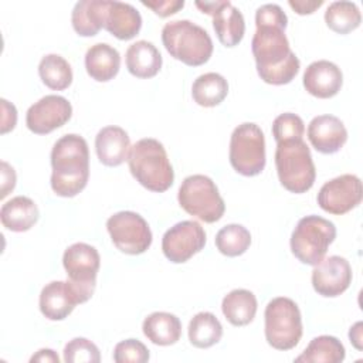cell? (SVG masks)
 <instances>
[{
	"label": "cell",
	"mask_w": 363,
	"mask_h": 363,
	"mask_svg": "<svg viewBox=\"0 0 363 363\" xmlns=\"http://www.w3.org/2000/svg\"><path fill=\"white\" fill-rule=\"evenodd\" d=\"M251 41L259 78L271 85L289 84L299 72V58L289 47L285 26L258 23Z\"/></svg>",
	"instance_id": "1"
},
{
	"label": "cell",
	"mask_w": 363,
	"mask_h": 363,
	"mask_svg": "<svg viewBox=\"0 0 363 363\" xmlns=\"http://www.w3.org/2000/svg\"><path fill=\"white\" fill-rule=\"evenodd\" d=\"M51 189L60 197L81 193L89 177V152L86 140L75 133L60 138L51 150Z\"/></svg>",
	"instance_id": "2"
},
{
	"label": "cell",
	"mask_w": 363,
	"mask_h": 363,
	"mask_svg": "<svg viewBox=\"0 0 363 363\" xmlns=\"http://www.w3.org/2000/svg\"><path fill=\"white\" fill-rule=\"evenodd\" d=\"M128 164L136 182L150 191L163 193L174 182V172L166 149L153 138L140 139L130 146Z\"/></svg>",
	"instance_id": "3"
},
{
	"label": "cell",
	"mask_w": 363,
	"mask_h": 363,
	"mask_svg": "<svg viewBox=\"0 0 363 363\" xmlns=\"http://www.w3.org/2000/svg\"><path fill=\"white\" fill-rule=\"evenodd\" d=\"M162 41L166 51L189 67L206 64L213 54L210 34L190 20H173L163 26Z\"/></svg>",
	"instance_id": "4"
},
{
	"label": "cell",
	"mask_w": 363,
	"mask_h": 363,
	"mask_svg": "<svg viewBox=\"0 0 363 363\" xmlns=\"http://www.w3.org/2000/svg\"><path fill=\"white\" fill-rule=\"evenodd\" d=\"M275 166L281 184L291 193H306L315 183L316 169L303 139L277 143Z\"/></svg>",
	"instance_id": "5"
},
{
	"label": "cell",
	"mask_w": 363,
	"mask_h": 363,
	"mask_svg": "<svg viewBox=\"0 0 363 363\" xmlns=\"http://www.w3.org/2000/svg\"><path fill=\"white\" fill-rule=\"evenodd\" d=\"M336 238V227L332 221L311 214L302 217L291 235V251L306 265H318L326 255L329 245Z\"/></svg>",
	"instance_id": "6"
},
{
	"label": "cell",
	"mask_w": 363,
	"mask_h": 363,
	"mask_svg": "<svg viewBox=\"0 0 363 363\" xmlns=\"http://www.w3.org/2000/svg\"><path fill=\"white\" fill-rule=\"evenodd\" d=\"M265 339L277 350L294 349L302 337V316L298 305L285 296L274 298L265 308Z\"/></svg>",
	"instance_id": "7"
},
{
	"label": "cell",
	"mask_w": 363,
	"mask_h": 363,
	"mask_svg": "<svg viewBox=\"0 0 363 363\" xmlns=\"http://www.w3.org/2000/svg\"><path fill=\"white\" fill-rule=\"evenodd\" d=\"M177 200L186 213L210 224L218 221L225 211L216 183L204 174L187 176L179 187Z\"/></svg>",
	"instance_id": "8"
},
{
	"label": "cell",
	"mask_w": 363,
	"mask_h": 363,
	"mask_svg": "<svg viewBox=\"0 0 363 363\" xmlns=\"http://www.w3.org/2000/svg\"><path fill=\"white\" fill-rule=\"evenodd\" d=\"M230 163L233 169L247 177L259 174L265 167V136L252 122L238 125L230 139Z\"/></svg>",
	"instance_id": "9"
},
{
	"label": "cell",
	"mask_w": 363,
	"mask_h": 363,
	"mask_svg": "<svg viewBox=\"0 0 363 363\" xmlns=\"http://www.w3.org/2000/svg\"><path fill=\"white\" fill-rule=\"evenodd\" d=\"M62 265L68 281L79 292L82 301L86 302L95 291L96 275L101 267L98 250L86 242H75L64 251Z\"/></svg>",
	"instance_id": "10"
},
{
	"label": "cell",
	"mask_w": 363,
	"mask_h": 363,
	"mask_svg": "<svg viewBox=\"0 0 363 363\" xmlns=\"http://www.w3.org/2000/svg\"><path fill=\"white\" fill-rule=\"evenodd\" d=\"M106 230L113 245L129 255L143 254L153 240L149 224L135 211L115 213L108 218Z\"/></svg>",
	"instance_id": "11"
},
{
	"label": "cell",
	"mask_w": 363,
	"mask_h": 363,
	"mask_svg": "<svg viewBox=\"0 0 363 363\" xmlns=\"http://www.w3.org/2000/svg\"><path fill=\"white\" fill-rule=\"evenodd\" d=\"M206 245V231L194 220H184L170 227L162 238V251L173 264H183Z\"/></svg>",
	"instance_id": "12"
},
{
	"label": "cell",
	"mask_w": 363,
	"mask_h": 363,
	"mask_svg": "<svg viewBox=\"0 0 363 363\" xmlns=\"http://www.w3.org/2000/svg\"><path fill=\"white\" fill-rule=\"evenodd\" d=\"M363 197V186L356 174H342L326 182L318 193L319 207L335 216H342L357 207Z\"/></svg>",
	"instance_id": "13"
},
{
	"label": "cell",
	"mask_w": 363,
	"mask_h": 363,
	"mask_svg": "<svg viewBox=\"0 0 363 363\" xmlns=\"http://www.w3.org/2000/svg\"><path fill=\"white\" fill-rule=\"evenodd\" d=\"M72 115L69 101L61 95H45L26 113V125L35 135H47L65 125Z\"/></svg>",
	"instance_id": "14"
},
{
	"label": "cell",
	"mask_w": 363,
	"mask_h": 363,
	"mask_svg": "<svg viewBox=\"0 0 363 363\" xmlns=\"http://www.w3.org/2000/svg\"><path fill=\"white\" fill-rule=\"evenodd\" d=\"M201 13L213 17V27L218 41L225 47H235L241 43L245 33L242 13L228 0L224 1H196Z\"/></svg>",
	"instance_id": "15"
},
{
	"label": "cell",
	"mask_w": 363,
	"mask_h": 363,
	"mask_svg": "<svg viewBox=\"0 0 363 363\" xmlns=\"http://www.w3.org/2000/svg\"><path fill=\"white\" fill-rule=\"evenodd\" d=\"M352 284V267L349 261L340 255L323 258L312 271L313 289L325 296L335 298L343 294Z\"/></svg>",
	"instance_id": "16"
},
{
	"label": "cell",
	"mask_w": 363,
	"mask_h": 363,
	"mask_svg": "<svg viewBox=\"0 0 363 363\" xmlns=\"http://www.w3.org/2000/svg\"><path fill=\"white\" fill-rule=\"evenodd\" d=\"M78 303L84 301L69 281H51L40 294V311L50 320L65 319Z\"/></svg>",
	"instance_id": "17"
},
{
	"label": "cell",
	"mask_w": 363,
	"mask_h": 363,
	"mask_svg": "<svg viewBox=\"0 0 363 363\" xmlns=\"http://www.w3.org/2000/svg\"><path fill=\"white\" fill-rule=\"evenodd\" d=\"M308 139L319 153L333 155L346 143L347 130L337 116L319 115L308 125Z\"/></svg>",
	"instance_id": "18"
},
{
	"label": "cell",
	"mask_w": 363,
	"mask_h": 363,
	"mask_svg": "<svg viewBox=\"0 0 363 363\" xmlns=\"http://www.w3.org/2000/svg\"><path fill=\"white\" fill-rule=\"evenodd\" d=\"M302 82L303 88L311 95L320 99H328L340 91L343 74L336 64L328 60H319L306 67Z\"/></svg>",
	"instance_id": "19"
},
{
	"label": "cell",
	"mask_w": 363,
	"mask_h": 363,
	"mask_svg": "<svg viewBox=\"0 0 363 363\" xmlns=\"http://www.w3.org/2000/svg\"><path fill=\"white\" fill-rule=\"evenodd\" d=\"M104 28L118 40H132L142 28L140 13L129 3L108 0Z\"/></svg>",
	"instance_id": "20"
},
{
	"label": "cell",
	"mask_w": 363,
	"mask_h": 363,
	"mask_svg": "<svg viewBox=\"0 0 363 363\" xmlns=\"http://www.w3.org/2000/svg\"><path fill=\"white\" fill-rule=\"evenodd\" d=\"M95 150L99 162L109 167H116L128 160L130 139L121 126H105L95 138Z\"/></svg>",
	"instance_id": "21"
},
{
	"label": "cell",
	"mask_w": 363,
	"mask_h": 363,
	"mask_svg": "<svg viewBox=\"0 0 363 363\" xmlns=\"http://www.w3.org/2000/svg\"><path fill=\"white\" fill-rule=\"evenodd\" d=\"M128 71L142 79L153 78L162 68V55L153 43L139 40L130 44L125 55Z\"/></svg>",
	"instance_id": "22"
},
{
	"label": "cell",
	"mask_w": 363,
	"mask_h": 363,
	"mask_svg": "<svg viewBox=\"0 0 363 363\" xmlns=\"http://www.w3.org/2000/svg\"><path fill=\"white\" fill-rule=\"evenodd\" d=\"M85 68L92 79L108 82L119 72L121 55L116 48L106 43L94 44L85 54Z\"/></svg>",
	"instance_id": "23"
},
{
	"label": "cell",
	"mask_w": 363,
	"mask_h": 363,
	"mask_svg": "<svg viewBox=\"0 0 363 363\" xmlns=\"http://www.w3.org/2000/svg\"><path fill=\"white\" fill-rule=\"evenodd\" d=\"M40 213L37 204L26 196H16L6 201L0 208L3 227L14 233L28 231L37 221Z\"/></svg>",
	"instance_id": "24"
},
{
	"label": "cell",
	"mask_w": 363,
	"mask_h": 363,
	"mask_svg": "<svg viewBox=\"0 0 363 363\" xmlns=\"http://www.w3.org/2000/svg\"><path fill=\"white\" fill-rule=\"evenodd\" d=\"M143 335L157 346H170L182 336L180 319L169 312H153L142 323Z\"/></svg>",
	"instance_id": "25"
},
{
	"label": "cell",
	"mask_w": 363,
	"mask_h": 363,
	"mask_svg": "<svg viewBox=\"0 0 363 363\" xmlns=\"http://www.w3.org/2000/svg\"><path fill=\"white\" fill-rule=\"evenodd\" d=\"M108 0H81L75 3L71 23L75 33L81 37H92L104 28L105 10Z\"/></svg>",
	"instance_id": "26"
},
{
	"label": "cell",
	"mask_w": 363,
	"mask_h": 363,
	"mask_svg": "<svg viewBox=\"0 0 363 363\" xmlns=\"http://www.w3.org/2000/svg\"><path fill=\"white\" fill-rule=\"evenodd\" d=\"M257 306V298L248 289H233L221 302L223 315L234 326L251 323L255 318Z\"/></svg>",
	"instance_id": "27"
},
{
	"label": "cell",
	"mask_w": 363,
	"mask_h": 363,
	"mask_svg": "<svg viewBox=\"0 0 363 363\" xmlns=\"http://www.w3.org/2000/svg\"><path fill=\"white\" fill-rule=\"evenodd\" d=\"M346 350L342 342L329 335L313 337L306 349L295 357L296 363H340L345 360Z\"/></svg>",
	"instance_id": "28"
},
{
	"label": "cell",
	"mask_w": 363,
	"mask_h": 363,
	"mask_svg": "<svg viewBox=\"0 0 363 363\" xmlns=\"http://www.w3.org/2000/svg\"><path fill=\"white\" fill-rule=\"evenodd\" d=\"M228 94L227 79L217 72H206L197 77L191 86V96L194 102L204 108L220 105Z\"/></svg>",
	"instance_id": "29"
},
{
	"label": "cell",
	"mask_w": 363,
	"mask_h": 363,
	"mask_svg": "<svg viewBox=\"0 0 363 363\" xmlns=\"http://www.w3.org/2000/svg\"><path fill=\"white\" fill-rule=\"evenodd\" d=\"M223 326L211 312L196 313L189 323V340L194 347L207 349L220 342Z\"/></svg>",
	"instance_id": "30"
},
{
	"label": "cell",
	"mask_w": 363,
	"mask_h": 363,
	"mask_svg": "<svg viewBox=\"0 0 363 363\" xmlns=\"http://www.w3.org/2000/svg\"><path fill=\"white\" fill-rule=\"evenodd\" d=\"M38 75L45 86L54 91H64L72 82L69 62L58 54H47L38 64Z\"/></svg>",
	"instance_id": "31"
},
{
	"label": "cell",
	"mask_w": 363,
	"mask_h": 363,
	"mask_svg": "<svg viewBox=\"0 0 363 363\" xmlns=\"http://www.w3.org/2000/svg\"><path fill=\"white\" fill-rule=\"evenodd\" d=\"M325 23L337 34H349L360 26L362 14L353 1H333L325 11Z\"/></svg>",
	"instance_id": "32"
},
{
	"label": "cell",
	"mask_w": 363,
	"mask_h": 363,
	"mask_svg": "<svg viewBox=\"0 0 363 363\" xmlns=\"http://www.w3.org/2000/svg\"><path fill=\"white\" fill-rule=\"evenodd\" d=\"M251 245V234L241 224H227L216 234V247L225 257L242 255Z\"/></svg>",
	"instance_id": "33"
},
{
	"label": "cell",
	"mask_w": 363,
	"mask_h": 363,
	"mask_svg": "<svg viewBox=\"0 0 363 363\" xmlns=\"http://www.w3.org/2000/svg\"><path fill=\"white\" fill-rule=\"evenodd\" d=\"M64 362L67 363H99L101 353L98 346L85 339L74 337L64 347Z\"/></svg>",
	"instance_id": "34"
},
{
	"label": "cell",
	"mask_w": 363,
	"mask_h": 363,
	"mask_svg": "<svg viewBox=\"0 0 363 363\" xmlns=\"http://www.w3.org/2000/svg\"><path fill=\"white\" fill-rule=\"evenodd\" d=\"M305 133V125L301 116L285 112L278 115L272 123V135L277 143L291 139H302Z\"/></svg>",
	"instance_id": "35"
},
{
	"label": "cell",
	"mask_w": 363,
	"mask_h": 363,
	"mask_svg": "<svg viewBox=\"0 0 363 363\" xmlns=\"http://www.w3.org/2000/svg\"><path fill=\"white\" fill-rule=\"evenodd\" d=\"M149 357V349L138 339L122 340L113 349V360L116 363H145Z\"/></svg>",
	"instance_id": "36"
},
{
	"label": "cell",
	"mask_w": 363,
	"mask_h": 363,
	"mask_svg": "<svg viewBox=\"0 0 363 363\" xmlns=\"http://www.w3.org/2000/svg\"><path fill=\"white\" fill-rule=\"evenodd\" d=\"M142 4L146 6L147 9H152L155 14H157L159 17H169L172 14H176L179 10L184 7L183 0H153V1L142 0Z\"/></svg>",
	"instance_id": "37"
},
{
	"label": "cell",
	"mask_w": 363,
	"mask_h": 363,
	"mask_svg": "<svg viewBox=\"0 0 363 363\" xmlns=\"http://www.w3.org/2000/svg\"><path fill=\"white\" fill-rule=\"evenodd\" d=\"M1 109H3V115H1V133H7L10 130L14 129L16 123H17V109L13 104H10L7 99H1Z\"/></svg>",
	"instance_id": "38"
},
{
	"label": "cell",
	"mask_w": 363,
	"mask_h": 363,
	"mask_svg": "<svg viewBox=\"0 0 363 363\" xmlns=\"http://www.w3.org/2000/svg\"><path fill=\"white\" fill-rule=\"evenodd\" d=\"M16 186V172L14 169L7 163L1 162V194L0 199H4L10 191H13Z\"/></svg>",
	"instance_id": "39"
},
{
	"label": "cell",
	"mask_w": 363,
	"mask_h": 363,
	"mask_svg": "<svg viewBox=\"0 0 363 363\" xmlns=\"http://www.w3.org/2000/svg\"><path fill=\"white\" fill-rule=\"evenodd\" d=\"M288 4L294 9L295 13L305 16L312 14L316 9H319L323 4V0H289Z\"/></svg>",
	"instance_id": "40"
},
{
	"label": "cell",
	"mask_w": 363,
	"mask_h": 363,
	"mask_svg": "<svg viewBox=\"0 0 363 363\" xmlns=\"http://www.w3.org/2000/svg\"><path fill=\"white\" fill-rule=\"evenodd\" d=\"M30 362H47V363H58L60 357L52 349H40L35 354L31 356Z\"/></svg>",
	"instance_id": "41"
},
{
	"label": "cell",
	"mask_w": 363,
	"mask_h": 363,
	"mask_svg": "<svg viewBox=\"0 0 363 363\" xmlns=\"http://www.w3.org/2000/svg\"><path fill=\"white\" fill-rule=\"evenodd\" d=\"M362 328H363V323L362 322H356L350 330H349V339L352 342V345L357 349V350H362L363 349V345H362Z\"/></svg>",
	"instance_id": "42"
}]
</instances>
